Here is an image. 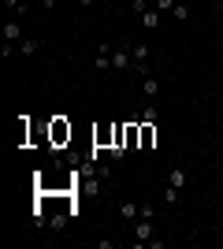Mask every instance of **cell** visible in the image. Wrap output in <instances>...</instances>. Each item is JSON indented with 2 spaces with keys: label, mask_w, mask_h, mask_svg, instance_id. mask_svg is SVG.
Masks as SVG:
<instances>
[{
  "label": "cell",
  "mask_w": 223,
  "mask_h": 249,
  "mask_svg": "<svg viewBox=\"0 0 223 249\" xmlns=\"http://www.w3.org/2000/svg\"><path fill=\"white\" fill-rule=\"evenodd\" d=\"M108 60H112V71H130V67H134L130 49H112V52H108Z\"/></svg>",
  "instance_id": "cell-1"
},
{
  "label": "cell",
  "mask_w": 223,
  "mask_h": 249,
  "mask_svg": "<svg viewBox=\"0 0 223 249\" xmlns=\"http://www.w3.org/2000/svg\"><path fill=\"white\" fill-rule=\"evenodd\" d=\"M153 227H156V219H149V216H138V219H134V238L149 242V238H153Z\"/></svg>",
  "instance_id": "cell-2"
},
{
  "label": "cell",
  "mask_w": 223,
  "mask_h": 249,
  "mask_svg": "<svg viewBox=\"0 0 223 249\" xmlns=\"http://www.w3.org/2000/svg\"><path fill=\"white\" fill-rule=\"evenodd\" d=\"M4 41H8V45H19V41H22V26H19L15 19L4 22Z\"/></svg>",
  "instance_id": "cell-3"
},
{
  "label": "cell",
  "mask_w": 223,
  "mask_h": 249,
  "mask_svg": "<svg viewBox=\"0 0 223 249\" xmlns=\"http://www.w3.org/2000/svg\"><path fill=\"white\" fill-rule=\"evenodd\" d=\"M138 212H141V205H134V201H123V205H119V219H127V223H134Z\"/></svg>",
  "instance_id": "cell-4"
},
{
  "label": "cell",
  "mask_w": 223,
  "mask_h": 249,
  "mask_svg": "<svg viewBox=\"0 0 223 249\" xmlns=\"http://www.w3.org/2000/svg\"><path fill=\"white\" fill-rule=\"evenodd\" d=\"M156 142V123H141V149H149Z\"/></svg>",
  "instance_id": "cell-5"
},
{
  "label": "cell",
  "mask_w": 223,
  "mask_h": 249,
  "mask_svg": "<svg viewBox=\"0 0 223 249\" xmlns=\"http://www.w3.org/2000/svg\"><path fill=\"white\" fill-rule=\"evenodd\" d=\"M15 49H19V52H22V56H34V52L41 49V41H37V37H22V41H19V45H15Z\"/></svg>",
  "instance_id": "cell-6"
},
{
  "label": "cell",
  "mask_w": 223,
  "mask_h": 249,
  "mask_svg": "<svg viewBox=\"0 0 223 249\" xmlns=\"http://www.w3.org/2000/svg\"><path fill=\"white\" fill-rule=\"evenodd\" d=\"M141 93H145L149 101H153V97L160 93V86H156V78H153V74H145V78H141Z\"/></svg>",
  "instance_id": "cell-7"
},
{
  "label": "cell",
  "mask_w": 223,
  "mask_h": 249,
  "mask_svg": "<svg viewBox=\"0 0 223 249\" xmlns=\"http://www.w3.org/2000/svg\"><path fill=\"white\" fill-rule=\"evenodd\" d=\"M168 186H186V171H182V167H171V171H168Z\"/></svg>",
  "instance_id": "cell-8"
},
{
  "label": "cell",
  "mask_w": 223,
  "mask_h": 249,
  "mask_svg": "<svg viewBox=\"0 0 223 249\" xmlns=\"http://www.w3.org/2000/svg\"><path fill=\"white\" fill-rule=\"evenodd\" d=\"M130 56H134V63H145V60H149V45H145V41L130 45Z\"/></svg>",
  "instance_id": "cell-9"
},
{
  "label": "cell",
  "mask_w": 223,
  "mask_h": 249,
  "mask_svg": "<svg viewBox=\"0 0 223 249\" xmlns=\"http://www.w3.org/2000/svg\"><path fill=\"white\" fill-rule=\"evenodd\" d=\"M141 26H145V30H156V26H160V11L149 8L145 15H141Z\"/></svg>",
  "instance_id": "cell-10"
},
{
  "label": "cell",
  "mask_w": 223,
  "mask_h": 249,
  "mask_svg": "<svg viewBox=\"0 0 223 249\" xmlns=\"http://www.w3.org/2000/svg\"><path fill=\"white\" fill-rule=\"evenodd\" d=\"M93 67H97V71H101V74H104V71H112V60H108L104 52H97V60H93Z\"/></svg>",
  "instance_id": "cell-11"
},
{
  "label": "cell",
  "mask_w": 223,
  "mask_h": 249,
  "mask_svg": "<svg viewBox=\"0 0 223 249\" xmlns=\"http://www.w3.org/2000/svg\"><path fill=\"white\" fill-rule=\"evenodd\" d=\"M171 15H175L179 22H186V19H190V8H186V4H175V8H171Z\"/></svg>",
  "instance_id": "cell-12"
},
{
  "label": "cell",
  "mask_w": 223,
  "mask_h": 249,
  "mask_svg": "<svg viewBox=\"0 0 223 249\" xmlns=\"http://www.w3.org/2000/svg\"><path fill=\"white\" fill-rule=\"evenodd\" d=\"M4 8H8L11 15H22V11H26V4H22V0H4Z\"/></svg>",
  "instance_id": "cell-13"
},
{
  "label": "cell",
  "mask_w": 223,
  "mask_h": 249,
  "mask_svg": "<svg viewBox=\"0 0 223 249\" xmlns=\"http://www.w3.org/2000/svg\"><path fill=\"white\" fill-rule=\"evenodd\" d=\"M67 216H71V212H67ZM67 216H64V212H56V216L49 219V231H60V227L67 223Z\"/></svg>",
  "instance_id": "cell-14"
},
{
  "label": "cell",
  "mask_w": 223,
  "mask_h": 249,
  "mask_svg": "<svg viewBox=\"0 0 223 249\" xmlns=\"http://www.w3.org/2000/svg\"><path fill=\"white\" fill-rule=\"evenodd\" d=\"M130 11H134V15L141 19V15L149 11V0H130Z\"/></svg>",
  "instance_id": "cell-15"
},
{
  "label": "cell",
  "mask_w": 223,
  "mask_h": 249,
  "mask_svg": "<svg viewBox=\"0 0 223 249\" xmlns=\"http://www.w3.org/2000/svg\"><path fill=\"white\" fill-rule=\"evenodd\" d=\"M179 194H182L179 186H164V201H168V205H175V201H179Z\"/></svg>",
  "instance_id": "cell-16"
},
{
  "label": "cell",
  "mask_w": 223,
  "mask_h": 249,
  "mask_svg": "<svg viewBox=\"0 0 223 249\" xmlns=\"http://www.w3.org/2000/svg\"><path fill=\"white\" fill-rule=\"evenodd\" d=\"M52 134H56V142H64V138H71V126L56 123V126H52Z\"/></svg>",
  "instance_id": "cell-17"
},
{
  "label": "cell",
  "mask_w": 223,
  "mask_h": 249,
  "mask_svg": "<svg viewBox=\"0 0 223 249\" xmlns=\"http://www.w3.org/2000/svg\"><path fill=\"white\" fill-rule=\"evenodd\" d=\"M141 123H156V108H153V104H149L145 112H141Z\"/></svg>",
  "instance_id": "cell-18"
},
{
  "label": "cell",
  "mask_w": 223,
  "mask_h": 249,
  "mask_svg": "<svg viewBox=\"0 0 223 249\" xmlns=\"http://www.w3.org/2000/svg\"><path fill=\"white\" fill-rule=\"evenodd\" d=\"M175 4H179V0H156V11H171Z\"/></svg>",
  "instance_id": "cell-19"
},
{
  "label": "cell",
  "mask_w": 223,
  "mask_h": 249,
  "mask_svg": "<svg viewBox=\"0 0 223 249\" xmlns=\"http://www.w3.org/2000/svg\"><path fill=\"white\" fill-rule=\"evenodd\" d=\"M89 4H93V0H78V8H89Z\"/></svg>",
  "instance_id": "cell-20"
}]
</instances>
